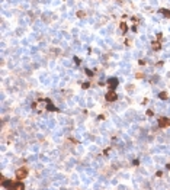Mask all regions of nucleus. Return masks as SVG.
<instances>
[{
	"label": "nucleus",
	"mask_w": 170,
	"mask_h": 190,
	"mask_svg": "<svg viewBox=\"0 0 170 190\" xmlns=\"http://www.w3.org/2000/svg\"><path fill=\"white\" fill-rule=\"evenodd\" d=\"M26 176H28V170H26L25 167L16 170V179H18V180H23V179H26Z\"/></svg>",
	"instance_id": "f257e3e1"
},
{
	"label": "nucleus",
	"mask_w": 170,
	"mask_h": 190,
	"mask_svg": "<svg viewBox=\"0 0 170 190\" xmlns=\"http://www.w3.org/2000/svg\"><path fill=\"white\" fill-rule=\"evenodd\" d=\"M105 99H106L108 102H115V100H118V94H116L114 90H109V91L105 94Z\"/></svg>",
	"instance_id": "f03ea898"
},
{
	"label": "nucleus",
	"mask_w": 170,
	"mask_h": 190,
	"mask_svg": "<svg viewBox=\"0 0 170 190\" xmlns=\"http://www.w3.org/2000/svg\"><path fill=\"white\" fill-rule=\"evenodd\" d=\"M108 86H109V89L111 90H115L116 87H118V84H119V80L118 78H115V77H112V78H109L108 80V83H106Z\"/></svg>",
	"instance_id": "7ed1b4c3"
},
{
	"label": "nucleus",
	"mask_w": 170,
	"mask_h": 190,
	"mask_svg": "<svg viewBox=\"0 0 170 190\" xmlns=\"http://www.w3.org/2000/svg\"><path fill=\"white\" fill-rule=\"evenodd\" d=\"M159 126H160V128H169L170 119L169 118H160V119H159Z\"/></svg>",
	"instance_id": "20e7f679"
},
{
	"label": "nucleus",
	"mask_w": 170,
	"mask_h": 190,
	"mask_svg": "<svg viewBox=\"0 0 170 190\" xmlns=\"http://www.w3.org/2000/svg\"><path fill=\"white\" fill-rule=\"evenodd\" d=\"M47 110H49V112H58V109L52 105V102L51 100H48L47 99Z\"/></svg>",
	"instance_id": "39448f33"
},
{
	"label": "nucleus",
	"mask_w": 170,
	"mask_h": 190,
	"mask_svg": "<svg viewBox=\"0 0 170 190\" xmlns=\"http://www.w3.org/2000/svg\"><path fill=\"white\" fill-rule=\"evenodd\" d=\"M12 189L22 190V189H25V186H23V183H22V180H19V182H13V186H12Z\"/></svg>",
	"instance_id": "423d86ee"
},
{
	"label": "nucleus",
	"mask_w": 170,
	"mask_h": 190,
	"mask_svg": "<svg viewBox=\"0 0 170 190\" xmlns=\"http://www.w3.org/2000/svg\"><path fill=\"white\" fill-rule=\"evenodd\" d=\"M151 48L154 49V51H159V49H162V44H160V41H154L153 44H151Z\"/></svg>",
	"instance_id": "0eeeda50"
},
{
	"label": "nucleus",
	"mask_w": 170,
	"mask_h": 190,
	"mask_svg": "<svg viewBox=\"0 0 170 190\" xmlns=\"http://www.w3.org/2000/svg\"><path fill=\"white\" fill-rule=\"evenodd\" d=\"M160 12H162V15H163V16H166V18H169V19H170V10H169V9H162Z\"/></svg>",
	"instance_id": "6e6552de"
},
{
	"label": "nucleus",
	"mask_w": 170,
	"mask_h": 190,
	"mask_svg": "<svg viewBox=\"0 0 170 190\" xmlns=\"http://www.w3.org/2000/svg\"><path fill=\"white\" fill-rule=\"evenodd\" d=\"M159 97H160V99H163V100H167V99H169V96H167V93H166V91H162V93L159 94Z\"/></svg>",
	"instance_id": "1a4fd4ad"
},
{
	"label": "nucleus",
	"mask_w": 170,
	"mask_h": 190,
	"mask_svg": "<svg viewBox=\"0 0 170 190\" xmlns=\"http://www.w3.org/2000/svg\"><path fill=\"white\" fill-rule=\"evenodd\" d=\"M128 31V26H127V23H124V22H122V23H121V32H122V34H125V32H127Z\"/></svg>",
	"instance_id": "9d476101"
},
{
	"label": "nucleus",
	"mask_w": 170,
	"mask_h": 190,
	"mask_svg": "<svg viewBox=\"0 0 170 190\" xmlns=\"http://www.w3.org/2000/svg\"><path fill=\"white\" fill-rule=\"evenodd\" d=\"M85 73H86V76H87V77H93V76H95V73H93L92 70H89V68H86Z\"/></svg>",
	"instance_id": "9b49d317"
},
{
	"label": "nucleus",
	"mask_w": 170,
	"mask_h": 190,
	"mask_svg": "<svg viewBox=\"0 0 170 190\" xmlns=\"http://www.w3.org/2000/svg\"><path fill=\"white\" fill-rule=\"evenodd\" d=\"M74 63H76V64H77V65H79V64H80V63H82V60H80V58H79V57H74Z\"/></svg>",
	"instance_id": "f8f14e48"
},
{
	"label": "nucleus",
	"mask_w": 170,
	"mask_h": 190,
	"mask_svg": "<svg viewBox=\"0 0 170 190\" xmlns=\"http://www.w3.org/2000/svg\"><path fill=\"white\" fill-rule=\"evenodd\" d=\"M82 87H83V89H89V87H90V83H83Z\"/></svg>",
	"instance_id": "ddd939ff"
},
{
	"label": "nucleus",
	"mask_w": 170,
	"mask_h": 190,
	"mask_svg": "<svg viewBox=\"0 0 170 190\" xmlns=\"http://www.w3.org/2000/svg\"><path fill=\"white\" fill-rule=\"evenodd\" d=\"M153 115H154V112H153V110H147V116H150V118H151Z\"/></svg>",
	"instance_id": "4468645a"
},
{
	"label": "nucleus",
	"mask_w": 170,
	"mask_h": 190,
	"mask_svg": "<svg viewBox=\"0 0 170 190\" xmlns=\"http://www.w3.org/2000/svg\"><path fill=\"white\" fill-rule=\"evenodd\" d=\"M77 16H79V18H85L86 15L83 13V12H79V13H77Z\"/></svg>",
	"instance_id": "2eb2a0df"
},
{
	"label": "nucleus",
	"mask_w": 170,
	"mask_h": 190,
	"mask_svg": "<svg viewBox=\"0 0 170 190\" xmlns=\"http://www.w3.org/2000/svg\"><path fill=\"white\" fill-rule=\"evenodd\" d=\"M156 176H157V177H162V176H163V173H162V171H157V174H156Z\"/></svg>",
	"instance_id": "dca6fc26"
},
{
	"label": "nucleus",
	"mask_w": 170,
	"mask_h": 190,
	"mask_svg": "<svg viewBox=\"0 0 170 190\" xmlns=\"http://www.w3.org/2000/svg\"><path fill=\"white\" fill-rule=\"evenodd\" d=\"M167 170H170V164H167Z\"/></svg>",
	"instance_id": "f3484780"
}]
</instances>
